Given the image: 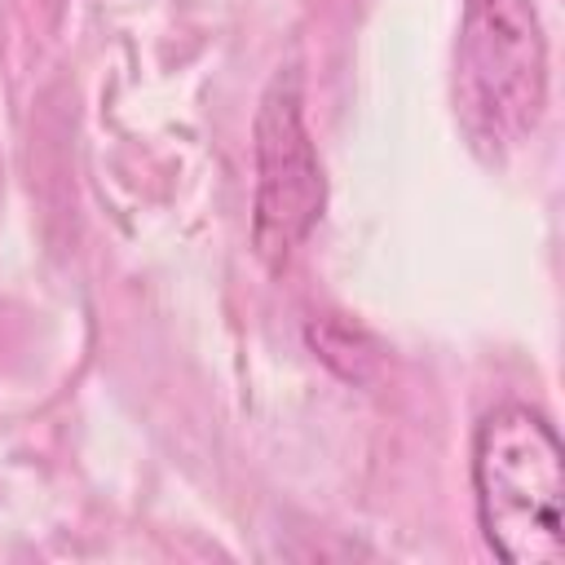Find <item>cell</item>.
I'll list each match as a JSON object with an SVG mask.
<instances>
[{"mask_svg":"<svg viewBox=\"0 0 565 565\" xmlns=\"http://www.w3.org/2000/svg\"><path fill=\"white\" fill-rule=\"evenodd\" d=\"M472 490L486 543L508 565H561L565 455L543 411L494 406L472 437Z\"/></svg>","mask_w":565,"mask_h":565,"instance_id":"1","label":"cell"},{"mask_svg":"<svg viewBox=\"0 0 565 565\" xmlns=\"http://www.w3.org/2000/svg\"><path fill=\"white\" fill-rule=\"evenodd\" d=\"M547 44L530 0H463L455 115L481 159L512 154L543 119Z\"/></svg>","mask_w":565,"mask_h":565,"instance_id":"2","label":"cell"},{"mask_svg":"<svg viewBox=\"0 0 565 565\" xmlns=\"http://www.w3.org/2000/svg\"><path fill=\"white\" fill-rule=\"evenodd\" d=\"M322 168L313 137L300 115V88L291 75H278L260 102L256 119V216L252 238L269 265H282L313 221L322 216Z\"/></svg>","mask_w":565,"mask_h":565,"instance_id":"3","label":"cell"}]
</instances>
